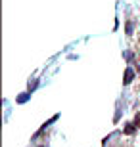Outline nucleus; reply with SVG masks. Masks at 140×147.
Returning <instances> with one entry per match:
<instances>
[{
    "mask_svg": "<svg viewBox=\"0 0 140 147\" xmlns=\"http://www.w3.org/2000/svg\"><path fill=\"white\" fill-rule=\"evenodd\" d=\"M125 31H127V34H132V31H135V21H127Z\"/></svg>",
    "mask_w": 140,
    "mask_h": 147,
    "instance_id": "7ed1b4c3",
    "label": "nucleus"
},
{
    "mask_svg": "<svg viewBox=\"0 0 140 147\" xmlns=\"http://www.w3.org/2000/svg\"><path fill=\"white\" fill-rule=\"evenodd\" d=\"M37 86H38V80H33V84L29 82V92H33V90H35Z\"/></svg>",
    "mask_w": 140,
    "mask_h": 147,
    "instance_id": "39448f33",
    "label": "nucleus"
},
{
    "mask_svg": "<svg viewBox=\"0 0 140 147\" xmlns=\"http://www.w3.org/2000/svg\"><path fill=\"white\" fill-rule=\"evenodd\" d=\"M132 78H135V71H132V69H127V71H125V78H123V84L125 86H127V84H130V82H132Z\"/></svg>",
    "mask_w": 140,
    "mask_h": 147,
    "instance_id": "f257e3e1",
    "label": "nucleus"
},
{
    "mask_svg": "<svg viewBox=\"0 0 140 147\" xmlns=\"http://www.w3.org/2000/svg\"><path fill=\"white\" fill-rule=\"evenodd\" d=\"M135 132H136V124H135V122L125 124V134H129V136H130V134H135Z\"/></svg>",
    "mask_w": 140,
    "mask_h": 147,
    "instance_id": "f03ea898",
    "label": "nucleus"
},
{
    "mask_svg": "<svg viewBox=\"0 0 140 147\" xmlns=\"http://www.w3.org/2000/svg\"><path fill=\"white\" fill-rule=\"evenodd\" d=\"M29 99V92H23V94H19V98H17V103H25Z\"/></svg>",
    "mask_w": 140,
    "mask_h": 147,
    "instance_id": "20e7f679",
    "label": "nucleus"
},
{
    "mask_svg": "<svg viewBox=\"0 0 140 147\" xmlns=\"http://www.w3.org/2000/svg\"><path fill=\"white\" fill-rule=\"evenodd\" d=\"M135 124H136V126H140V113L135 117Z\"/></svg>",
    "mask_w": 140,
    "mask_h": 147,
    "instance_id": "423d86ee",
    "label": "nucleus"
},
{
    "mask_svg": "<svg viewBox=\"0 0 140 147\" xmlns=\"http://www.w3.org/2000/svg\"><path fill=\"white\" fill-rule=\"evenodd\" d=\"M38 147H44V145H38Z\"/></svg>",
    "mask_w": 140,
    "mask_h": 147,
    "instance_id": "0eeeda50",
    "label": "nucleus"
}]
</instances>
